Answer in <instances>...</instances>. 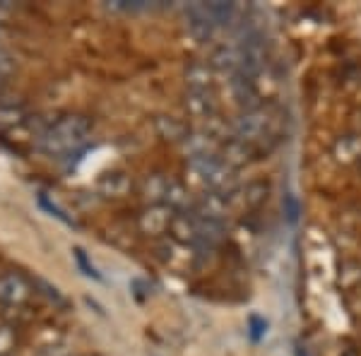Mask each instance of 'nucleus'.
Listing matches in <instances>:
<instances>
[{
    "label": "nucleus",
    "mask_w": 361,
    "mask_h": 356,
    "mask_svg": "<svg viewBox=\"0 0 361 356\" xmlns=\"http://www.w3.org/2000/svg\"><path fill=\"white\" fill-rule=\"evenodd\" d=\"M92 135V121L82 113H68L54 121L46 130L39 135L37 145L46 156H68L78 152Z\"/></svg>",
    "instance_id": "nucleus-1"
},
{
    "label": "nucleus",
    "mask_w": 361,
    "mask_h": 356,
    "mask_svg": "<svg viewBox=\"0 0 361 356\" xmlns=\"http://www.w3.org/2000/svg\"><path fill=\"white\" fill-rule=\"evenodd\" d=\"M188 173H190V180L200 183L205 190L222 192V195H231L238 183V176H236L238 171L226 166L217 154L188 159Z\"/></svg>",
    "instance_id": "nucleus-2"
},
{
    "label": "nucleus",
    "mask_w": 361,
    "mask_h": 356,
    "mask_svg": "<svg viewBox=\"0 0 361 356\" xmlns=\"http://www.w3.org/2000/svg\"><path fill=\"white\" fill-rule=\"evenodd\" d=\"M277 111L270 104H260L255 109L241 111L231 123V135L238 140H246V142L260 145L265 140L277 135Z\"/></svg>",
    "instance_id": "nucleus-3"
},
{
    "label": "nucleus",
    "mask_w": 361,
    "mask_h": 356,
    "mask_svg": "<svg viewBox=\"0 0 361 356\" xmlns=\"http://www.w3.org/2000/svg\"><path fill=\"white\" fill-rule=\"evenodd\" d=\"M34 294V282L27 274L10 270L0 274V306L8 308H22L32 299Z\"/></svg>",
    "instance_id": "nucleus-4"
},
{
    "label": "nucleus",
    "mask_w": 361,
    "mask_h": 356,
    "mask_svg": "<svg viewBox=\"0 0 361 356\" xmlns=\"http://www.w3.org/2000/svg\"><path fill=\"white\" fill-rule=\"evenodd\" d=\"M260 154H263L260 145L246 142V140H238L234 135L226 137L224 142L219 145V152H217L219 159L229 168H234V171H241L243 166H250L253 161H258Z\"/></svg>",
    "instance_id": "nucleus-5"
},
{
    "label": "nucleus",
    "mask_w": 361,
    "mask_h": 356,
    "mask_svg": "<svg viewBox=\"0 0 361 356\" xmlns=\"http://www.w3.org/2000/svg\"><path fill=\"white\" fill-rule=\"evenodd\" d=\"M173 217L176 212L169 205H145L137 214V231L147 238L169 236Z\"/></svg>",
    "instance_id": "nucleus-6"
},
{
    "label": "nucleus",
    "mask_w": 361,
    "mask_h": 356,
    "mask_svg": "<svg viewBox=\"0 0 361 356\" xmlns=\"http://www.w3.org/2000/svg\"><path fill=\"white\" fill-rule=\"evenodd\" d=\"M169 238L173 243L190 250H202L200 241V229H197V217L193 212H178L171 221V229H169Z\"/></svg>",
    "instance_id": "nucleus-7"
},
{
    "label": "nucleus",
    "mask_w": 361,
    "mask_h": 356,
    "mask_svg": "<svg viewBox=\"0 0 361 356\" xmlns=\"http://www.w3.org/2000/svg\"><path fill=\"white\" fill-rule=\"evenodd\" d=\"M226 87H229V97L231 102L236 104L241 111H248V109H255L260 106V90H258V82H255L253 78H248V75H231L229 80H226Z\"/></svg>",
    "instance_id": "nucleus-8"
},
{
    "label": "nucleus",
    "mask_w": 361,
    "mask_h": 356,
    "mask_svg": "<svg viewBox=\"0 0 361 356\" xmlns=\"http://www.w3.org/2000/svg\"><path fill=\"white\" fill-rule=\"evenodd\" d=\"M231 212V197L222 195V192H212L205 190L202 195L195 197L193 214L202 219H212V221H226Z\"/></svg>",
    "instance_id": "nucleus-9"
},
{
    "label": "nucleus",
    "mask_w": 361,
    "mask_h": 356,
    "mask_svg": "<svg viewBox=\"0 0 361 356\" xmlns=\"http://www.w3.org/2000/svg\"><path fill=\"white\" fill-rule=\"evenodd\" d=\"M183 106H185V111H188L190 118L205 121V123L219 116V104H217V97H214V92H195V90H188Z\"/></svg>",
    "instance_id": "nucleus-10"
},
{
    "label": "nucleus",
    "mask_w": 361,
    "mask_h": 356,
    "mask_svg": "<svg viewBox=\"0 0 361 356\" xmlns=\"http://www.w3.org/2000/svg\"><path fill=\"white\" fill-rule=\"evenodd\" d=\"M270 192H272V185L270 180H263V178H255V180H248L246 185L236 188L231 192V197H238L241 207H246L248 212H255L270 200Z\"/></svg>",
    "instance_id": "nucleus-11"
},
{
    "label": "nucleus",
    "mask_w": 361,
    "mask_h": 356,
    "mask_svg": "<svg viewBox=\"0 0 361 356\" xmlns=\"http://www.w3.org/2000/svg\"><path fill=\"white\" fill-rule=\"evenodd\" d=\"M169 178L171 176H166V173H161V171H152V173H147V176H142V180L137 183V192L145 205H164Z\"/></svg>",
    "instance_id": "nucleus-12"
},
{
    "label": "nucleus",
    "mask_w": 361,
    "mask_h": 356,
    "mask_svg": "<svg viewBox=\"0 0 361 356\" xmlns=\"http://www.w3.org/2000/svg\"><path fill=\"white\" fill-rule=\"evenodd\" d=\"M209 66L214 68V73H226V78L241 73V66H243L241 46L224 44V46H219V49H214V54L209 56Z\"/></svg>",
    "instance_id": "nucleus-13"
},
{
    "label": "nucleus",
    "mask_w": 361,
    "mask_h": 356,
    "mask_svg": "<svg viewBox=\"0 0 361 356\" xmlns=\"http://www.w3.org/2000/svg\"><path fill=\"white\" fill-rule=\"evenodd\" d=\"M219 145L222 142L214 135H209L207 130H190V135L185 137L180 147L188 154V159H197V156H214L219 152Z\"/></svg>",
    "instance_id": "nucleus-14"
},
{
    "label": "nucleus",
    "mask_w": 361,
    "mask_h": 356,
    "mask_svg": "<svg viewBox=\"0 0 361 356\" xmlns=\"http://www.w3.org/2000/svg\"><path fill=\"white\" fill-rule=\"evenodd\" d=\"M97 190L104 197H126L133 190V178L126 171H106L97 180Z\"/></svg>",
    "instance_id": "nucleus-15"
},
{
    "label": "nucleus",
    "mask_w": 361,
    "mask_h": 356,
    "mask_svg": "<svg viewBox=\"0 0 361 356\" xmlns=\"http://www.w3.org/2000/svg\"><path fill=\"white\" fill-rule=\"evenodd\" d=\"M333 156L337 164H359L361 159V133L340 135L333 145Z\"/></svg>",
    "instance_id": "nucleus-16"
},
{
    "label": "nucleus",
    "mask_w": 361,
    "mask_h": 356,
    "mask_svg": "<svg viewBox=\"0 0 361 356\" xmlns=\"http://www.w3.org/2000/svg\"><path fill=\"white\" fill-rule=\"evenodd\" d=\"M154 130L164 142H176V145H183L185 137L190 135V128L185 121L180 118H173V116H157L154 118Z\"/></svg>",
    "instance_id": "nucleus-17"
},
{
    "label": "nucleus",
    "mask_w": 361,
    "mask_h": 356,
    "mask_svg": "<svg viewBox=\"0 0 361 356\" xmlns=\"http://www.w3.org/2000/svg\"><path fill=\"white\" fill-rule=\"evenodd\" d=\"M214 68L207 63H190L188 68H185V85H188V90H195V92H214Z\"/></svg>",
    "instance_id": "nucleus-18"
},
{
    "label": "nucleus",
    "mask_w": 361,
    "mask_h": 356,
    "mask_svg": "<svg viewBox=\"0 0 361 356\" xmlns=\"http://www.w3.org/2000/svg\"><path fill=\"white\" fill-rule=\"evenodd\" d=\"M164 205H169L173 212H193V205H195V197L190 192L188 185L178 178H169V188H166V200Z\"/></svg>",
    "instance_id": "nucleus-19"
},
{
    "label": "nucleus",
    "mask_w": 361,
    "mask_h": 356,
    "mask_svg": "<svg viewBox=\"0 0 361 356\" xmlns=\"http://www.w3.org/2000/svg\"><path fill=\"white\" fill-rule=\"evenodd\" d=\"M185 17H188V29H190V34H193L197 42H205V39L212 37L214 22L209 20L207 10H205V3L190 5V8L185 10Z\"/></svg>",
    "instance_id": "nucleus-20"
},
{
    "label": "nucleus",
    "mask_w": 361,
    "mask_h": 356,
    "mask_svg": "<svg viewBox=\"0 0 361 356\" xmlns=\"http://www.w3.org/2000/svg\"><path fill=\"white\" fill-rule=\"evenodd\" d=\"M29 121V113L22 104H0V133H13Z\"/></svg>",
    "instance_id": "nucleus-21"
},
{
    "label": "nucleus",
    "mask_w": 361,
    "mask_h": 356,
    "mask_svg": "<svg viewBox=\"0 0 361 356\" xmlns=\"http://www.w3.org/2000/svg\"><path fill=\"white\" fill-rule=\"evenodd\" d=\"M32 282H34V291H39V294H42L49 303H54L56 308H63V311H66V308H70L68 296L63 294V291L58 289L56 284H51L49 279H44V277H39V274H34Z\"/></svg>",
    "instance_id": "nucleus-22"
},
{
    "label": "nucleus",
    "mask_w": 361,
    "mask_h": 356,
    "mask_svg": "<svg viewBox=\"0 0 361 356\" xmlns=\"http://www.w3.org/2000/svg\"><path fill=\"white\" fill-rule=\"evenodd\" d=\"M205 10H207L209 20L214 22V27L229 25L236 15V8L231 3H205Z\"/></svg>",
    "instance_id": "nucleus-23"
},
{
    "label": "nucleus",
    "mask_w": 361,
    "mask_h": 356,
    "mask_svg": "<svg viewBox=\"0 0 361 356\" xmlns=\"http://www.w3.org/2000/svg\"><path fill=\"white\" fill-rule=\"evenodd\" d=\"M361 284V262H342L340 267V287L342 289H354Z\"/></svg>",
    "instance_id": "nucleus-24"
},
{
    "label": "nucleus",
    "mask_w": 361,
    "mask_h": 356,
    "mask_svg": "<svg viewBox=\"0 0 361 356\" xmlns=\"http://www.w3.org/2000/svg\"><path fill=\"white\" fill-rule=\"evenodd\" d=\"M39 205H42L44 212H49L51 217H56L58 221H63V224H66V226H78V221H75L73 217H70L68 212H63V209L58 207L56 202H51L46 195H39Z\"/></svg>",
    "instance_id": "nucleus-25"
},
{
    "label": "nucleus",
    "mask_w": 361,
    "mask_h": 356,
    "mask_svg": "<svg viewBox=\"0 0 361 356\" xmlns=\"http://www.w3.org/2000/svg\"><path fill=\"white\" fill-rule=\"evenodd\" d=\"M73 255H75V260H78V265H80V270H82L87 277L90 279H97V282H104V277H102V272L97 270L94 265L90 262V258H87V253L82 248H75L73 250Z\"/></svg>",
    "instance_id": "nucleus-26"
},
{
    "label": "nucleus",
    "mask_w": 361,
    "mask_h": 356,
    "mask_svg": "<svg viewBox=\"0 0 361 356\" xmlns=\"http://www.w3.org/2000/svg\"><path fill=\"white\" fill-rule=\"evenodd\" d=\"M17 344V335L10 325H0V356H10Z\"/></svg>",
    "instance_id": "nucleus-27"
},
{
    "label": "nucleus",
    "mask_w": 361,
    "mask_h": 356,
    "mask_svg": "<svg viewBox=\"0 0 361 356\" xmlns=\"http://www.w3.org/2000/svg\"><path fill=\"white\" fill-rule=\"evenodd\" d=\"M34 356H73V349H70L68 344L54 342V344H46V347H42Z\"/></svg>",
    "instance_id": "nucleus-28"
},
{
    "label": "nucleus",
    "mask_w": 361,
    "mask_h": 356,
    "mask_svg": "<svg viewBox=\"0 0 361 356\" xmlns=\"http://www.w3.org/2000/svg\"><path fill=\"white\" fill-rule=\"evenodd\" d=\"M284 212H287L289 221H296V217H299V202H296V197L289 192V195H284Z\"/></svg>",
    "instance_id": "nucleus-29"
},
{
    "label": "nucleus",
    "mask_w": 361,
    "mask_h": 356,
    "mask_svg": "<svg viewBox=\"0 0 361 356\" xmlns=\"http://www.w3.org/2000/svg\"><path fill=\"white\" fill-rule=\"evenodd\" d=\"M267 330V323L263 318H258V315H253V318H250V335H253V340L258 342L260 337H263V332Z\"/></svg>",
    "instance_id": "nucleus-30"
},
{
    "label": "nucleus",
    "mask_w": 361,
    "mask_h": 356,
    "mask_svg": "<svg viewBox=\"0 0 361 356\" xmlns=\"http://www.w3.org/2000/svg\"><path fill=\"white\" fill-rule=\"evenodd\" d=\"M10 15H13V5H10L8 0H0V25H3Z\"/></svg>",
    "instance_id": "nucleus-31"
},
{
    "label": "nucleus",
    "mask_w": 361,
    "mask_h": 356,
    "mask_svg": "<svg viewBox=\"0 0 361 356\" xmlns=\"http://www.w3.org/2000/svg\"><path fill=\"white\" fill-rule=\"evenodd\" d=\"M5 90H8V78H0V99L5 97Z\"/></svg>",
    "instance_id": "nucleus-32"
},
{
    "label": "nucleus",
    "mask_w": 361,
    "mask_h": 356,
    "mask_svg": "<svg viewBox=\"0 0 361 356\" xmlns=\"http://www.w3.org/2000/svg\"><path fill=\"white\" fill-rule=\"evenodd\" d=\"M342 356H359V354H357V349H354V347H349V349L342 352Z\"/></svg>",
    "instance_id": "nucleus-33"
},
{
    "label": "nucleus",
    "mask_w": 361,
    "mask_h": 356,
    "mask_svg": "<svg viewBox=\"0 0 361 356\" xmlns=\"http://www.w3.org/2000/svg\"><path fill=\"white\" fill-rule=\"evenodd\" d=\"M357 133H361V111L357 113Z\"/></svg>",
    "instance_id": "nucleus-34"
},
{
    "label": "nucleus",
    "mask_w": 361,
    "mask_h": 356,
    "mask_svg": "<svg viewBox=\"0 0 361 356\" xmlns=\"http://www.w3.org/2000/svg\"><path fill=\"white\" fill-rule=\"evenodd\" d=\"M357 168H359V173H361V159H359V164H357Z\"/></svg>",
    "instance_id": "nucleus-35"
},
{
    "label": "nucleus",
    "mask_w": 361,
    "mask_h": 356,
    "mask_svg": "<svg viewBox=\"0 0 361 356\" xmlns=\"http://www.w3.org/2000/svg\"><path fill=\"white\" fill-rule=\"evenodd\" d=\"M0 51H5V46H3V42H0Z\"/></svg>",
    "instance_id": "nucleus-36"
},
{
    "label": "nucleus",
    "mask_w": 361,
    "mask_h": 356,
    "mask_svg": "<svg viewBox=\"0 0 361 356\" xmlns=\"http://www.w3.org/2000/svg\"><path fill=\"white\" fill-rule=\"evenodd\" d=\"M0 37H3V25H0Z\"/></svg>",
    "instance_id": "nucleus-37"
},
{
    "label": "nucleus",
    "mask_w": 361,
    "mask_h": 356,
    "mask_svg": "<svg viewBox=\"0 0 361 356\" xmlns=\"http://www.w3.org/2000/svg\"><path fill=\"white\" fill-rule=\"evenodd\" d=\"M87 356H97V354H87Z\"/></svg>",
    "instance_id": "nucleus-38"
}]
</instances>
